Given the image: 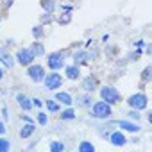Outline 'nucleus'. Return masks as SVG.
I'll use <instances>...</instances> for the list:
<instances>
[{
	"label": "nucleus",
	"mask_w": 152,
	"mask_h": 152,
	"mask_svg": "<svg viewBox=\"0 0 152 152\" xmlns=\"http://www.w3.org/2000/svg\"><path fill=\"white\" fill-rule=\"evenodd\" d=\"M100 95H102V100H106V104H115V102L120 100V93H118L116 88H113V86H106V88H102Z\"/></svg>",
	"instance_id": "nucleus-1"
},
{
	"label": "nucleus",
	"mask_w": 152,
	"mask_h": 152,
	"mask_svg": "<svg viewBox=\"0 0 152 152\" xmlns=\"http://www.w3.org/2000/svg\"><path fill=\"white\" fill-rule=\"evenodd\" d=\"M91 111H93V116H97V118H107L111 115V106L106 102H97V104H93Z\"/></svg>",
	"instance_id": "nucleus-2"
},
{
	"label": "nucleus",
	"mask_w": 152,
	"mask_h": 152,
	"mask_svg": "<svg viewBox=\"0 0 152 152\" xmlns=\"http://www.w3.org/2000/svg\"><path fill=\"white\" fill-rule=\"evenodd\" d=\"M63 84V79H61V75L59 73H50L48 77H45V86L48 90H56Z\"/></svg>",
	"instance_id": "nucleus-3"
},
{
	"label": "nucleus",
	"mask_w": 152,
	"mask_h": 152,
	"mask_svg": "<svg viewBox=\"0 0 152 152\" xmlns=\"http://www.w3.org/2000/svg\"><path fill=\"white\" fill-rule=\"evenodd\" d=\"M127 102H129V106L134 107V109H143V107H147V97H145V95H132Z\"/></svg>",
	"instance_id": "nucleus-4"
},
{
	"label": "nucleus",
	"mask_w": 152,
	"mask_h": 152,
	"mask_svg": "<svg viewBox=\"0 0 152 152\" xmlns=\"http://www.w3.org/2000/svg\"><path fill=\"white\" fill-rule=\"evenodd\" d=\"M29 77L34 81V83H39V81H43L45 79V73H43V68L39 66V64H34V66H31L29 68Z\"/></svg>",
	"instance_id": "nucleus-5"
},
{
	"label": "nucleus",
	"mask_w": 152,
	"mask_h": 152,
	"mask_svg": "<svg viewBox=\"0 0 152 152\" xmlns=\"http://www.w3.org/2000/svg\"><path fill=\"white\" fill-rule=\"evenodd\" d=\"M34 61V54L31 52V48H23L18 52V63L20 64H29Z\"/></svg>",
	"instance_id": "nucleus-6"
},
{
	"label": "nucleus",
	"mask_w": 152,
	"mask_h": 152,
	"mask_svg": "<svg viewBox=\"0 0 152 152\" xmlns=\"http://www.w3.org/2000/svg\"><path fill=\"white\" fill-rule=\"evenodd\" d=\"M48 66H50L52 70H59V68L63 66V56H61V54H52V56L48 57Z\"/></svg>",
	"instance_id": "nucleus-7"
},
{
	"label": "nucleus",
	"mask_w": 152,
	"mask_h": 152,
	"mask_svg": "<svg viewBox=\"0 0 152 152\" xmlns=\"http://www.w3.org/2000/svg\"><path fill=\"white\" fill-rule=\"evenodd\" d=\"M111 143L116 145V147H122V145L127 143V138L124 136V132H113L111 134Z\"/></svg>",
	"instance_id": "nucleus-8"
},
{
	"label": "nucleus",
	"mask_w": 152,
	"mask_h": 152,
	"mask_svg": "<svg viewBox=\"0 0 152 152\" xmlns=\"http://www.w3.org/2000/svg\"><path fill=\"white\" fill-rule=\"evenodd\" d=\"M56 100H59V102H63V104H66V106L72 104V97H70L68 93H57V95H56Z\"/></svg>",
	"instance_id": "nucleus-9"
},
{
	"label": "nucleus",
	"mask_w": 152,
	"mask_h": 152,
	"mask_svg": "<svg viewBox=\"0 0 152 152\" xmlns=\"http://www.w3.org/2000/svg\"><path fill=\"white\" fill-rule=\"evenodd\" d=\"M66 77L68 79H77L79 77V70L75 68V66H68L66 68Z\"/></svg>",
	"instance_id": "nucleus-10"
},
{
	"label": "nucleus",
	"mask_w": 152,
	"mask_h": 152,
	"mask_svg": "<svg viewBox=\"0 0 152 152\" xmlns=\"http://www.w3.org/2000/svg\"><path fill=\"white\" fill-rule=\"evenodd\" d=\"M79 152H95V147L90 143V141H83L79 145Z\"/></svg>",
	"instance_id": "nucleus-11"
},
{
	"label": "nucleus",
	"mask_w": 152,
	"mask_h": 152,
	"mask_svg": "<svg viewBox=\"0 0 152 152\" xmlns=\"http://www.w3.org/2000/svg\"><path fill=\"white\" fill-rule=\"evenodd\" d=\"M120 127H122V129H127V131H131V132L140 131V127L134 125V124H131V122H120Z\"/></svg>",
	"instance_id": "nucleus-12"
},
{
	"label": "nucleus",
	"mask_w": 152,
	"mask_h": 152,
	"mask_svg": "<svg viewBox=\"0 0 152 152\" xmlns=\"http://www.w3.org/2000/svg\"><path fill=\"white\" fill-rule=\"evenodd\" d=\"M32 132H34V125L29 124V125H25V127L20 131V136H22V138H27V136H31Z\"/></svg>",
	"instance_id": "nucleus-13"
},
{
	"label": "nucleus",
	"mask_w": 152,
	"mask_h": 152,
	"mask_svg": "<svg viewBox=\"0 0 152 152\" xmlns=\"http://www.w3.org/2000/svg\"><path fill=\"white\" fill-rule=\"evenodd\" d=\"M95 86H97V81H95V77H88V79L84 81V88H86L88 91L95 90Z\"/></svg>",
	"instance_id": "nucleus-14"
},
{
	"label": "nucleus",
	"mask_w": 152,
	"mask_h": 152,
	"mask_svg": "<svg viewBox=\"0 0 152 152\" xmlns=\"http://www.w3.org/2000/svg\"><path fill=\"white\" fill-rule=\"evenodd\" d=\"M0 59L6 63V66H13V59H11V56L6 54V50H0Z\"/></svg>",
	"instance_id": "nucleus-15"
},
{
	"label": "nucleus",
	"mask_w": 152,
	"mask_h": 152,
	"mask_svg": "<svg viewBox=\"0 0 152 152\" xmlns=\"http://www.w3.org/2000/svg\"><path fill=\"white\" fill-rule=\"evenodd\" d=\"M18 102H20V106L23 107V109H31V102H29V99H25L23 95H18Z\"/></svg>",
	"instance_id": "nucleus-16"
},
{
	"label": "nucleus",
	"mask_w": 152,
	"mask_h": 152,
	"mask_svg": "<svg viewBox=\"0 0 152 152\" xmlns=\"http://www.w3.org/2000/svg\"><path fill=\"white\" fill-rule=\"evenodd\" d=\"M63 148H64V145H63L61 141H52V143H50V150H52V152H61Z\"/></svg>",
	"instance_id": "nucleus-17"
},
{
	"label": "nucleus",
	"mask_w": 152,
	"mask_h": 152,
	"mask_svg": "<svg viewBox=\"0 0 152 152\" xmlns=\"http://www.w3.org/2000/svg\"><path fill=\"white\" fill-rule=\"evenodd\" d=\"M9 148H11V145L7 140H0V152H9Z\"/></svg>",
	"instance_id": "nucleus-18"
},
{
	"label": "nucleus",
	"mask_w": 152,
	"mask_h": 152,
	"mask_svg": "<svg viewBox=\"0 0 152 152\" xmlns=\"http://www.w3.org/2000/svg\"><path fill=\"white\" fill-rule=\"evenodd\" d=\"M31 52L34 54V57H36V54H43V47L39 45V43H34L32 45V48H31Z\"/></svg>",
	"instance_id": "nucleus-19"
},
{
	"label": "nucleus",
	"mask_w": 152,
	"mask_h": 152,
	"mask_svg": "<svg viewBox=\"0 0 152 152\" xmlns=\"http://www.w3.org/2000/svg\"><path fill=\"white\" fill-rule=\"evenodd\" d=\"M32 34H34L36 38H41V36H43V31H41V27H34V31H32Z\"/></svg>",
	"instance_id": "nucleus-20"
},
{
	"label": "nucleus",
	"mask_w": 152,
	"mask_h": 152,
	"mask_svg": "<svg viewBox=\"0 0 152 152\" xmlns=\"http://www.w3.org/2000/svg\"><path fill=\"white\" fill-rule=\"evenodd\" d=\"M73 116H75V115H73V111H72V109H68V111H64V113H63V118H73Z\"/></svg>",
	"instance_id": "nucleus-21"
},
{
	"label": "nucleus",
	"mask_w": 152,
	"mask_h": 152,
	"mask_svg": "<svg viewBox=\"0 0 152 152\" xmlns=\"http://www.w3.org/2000/svg\"><path fill=\"white\" fill-rule=\"evenodd\" d=\"M47 106H48V109H50V111H57V104H56V102H52V100H50Z\"/></svg>",
	"instance_id": "nucleus-22"
},
{
	"label": "nucleus",
	"mask_w": 152,
	"mask_h": 152,
	"mask_svg": "<svg viewBox=\"0 0 152 152\" xmlns=\"http://www.w3.org/2000/svg\"><path fill=\"white\" fill-rule=\"evenodd\" d=\"M38 120H39V124H41V125H45V124H47V115L39 113V118H38Z\"/></svg>",
	"instance_id": "nucleus-23"
},
{
	"label": "nucleus",
	"mask_w": 152,
	"mask_h": 152,
	"mask_svg": "<svg viewBox=\"0 0 152 152\" xmlns=\"http://www.w3.org/2000/svg\"><path fill=\"white\" fill-rule=\"evenodd\" d=\"M143 79H145V81L150 79V68H145V72H143Z\"/></svg>",
	"instance_id": "nucleus-24"
},
{
	"label": "nucleus",
	"mask_w": 152,
	"mask_h": 152,
	"mask_svg": "<svg viewBox=\"0 0 152 152\" xmlns=\"http://www.w3.org/2000/svg\"><path fill=\"white\" fill-rule=\"evenodd\" d=\"M68 22H70V16H68V15H66V16H61V18H59V23H68Z\"/></svg>",
	"instance_id": "nucleus-25"
},
{
	"label": "nucleus",
	"mask_w": 152,
	"mask_h": 152,
	"mask_svg": "<svg viewBox=\"0 0 152 152\" xmlns=\"http://www.w3.org/2000/svg\"><path fill=\"white\" fill-rule=\"evenodd\" d=\"M41 6H43L45 9H54V4H48V2H43Z\"/></svg>",
	"instance_id": "nucleus-26"
},
{
	"label": "nucleus",
	"mask_w": 152,
	"mask_h": 152,
	"mask_svg": "<svg viewBox=\"0 0 152 152\" xmlns=\"http://www.w3.org/2000/svg\"><path fill=\"white\" fill-rule=\"evenodd\" d=\"M132 118H140V115H138V111H132V113H129Z\"/></svg>",
	"instance_id": "nucleus-27"
},
{
	"label": "nucleus",
	"mask_w": 152,
	"mask_h": 152,
	"mask_svg": "<svg viewBox=\"0 0 152 152\" xmlns=\"http://www.w3.org/2000/svg\"><path fill=\"white\" fill-rule=\"evenodd\" d=\"M4 131H6V127H4V124L0 122V134H4Z\"/></svg>",
	"instance_id": "nucleus-28"
},
{
	"label": "nucleus",
	"mask_w": 152,
	"mask_h": 152,
	"mask_svg": "<svg viewBox=\"0 0 152 152\" xmlns=\"http://www.w3.org/2000/svg\"><path fill=\"white\" fill-rule=\"evenodd\" d=\"M2 77H4V73H2V70H0V81H2Z\"/></svg>",
	"instance_id": "nucleus-29"
}]
</instances>
